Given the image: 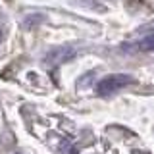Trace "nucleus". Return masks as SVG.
Listing matches in <instances>:
<instances>
[{
	"label": "nucleus",
	"mask_w": 154,
	"mask_h": 154,
	"mask_svg": "<svg viewBox=\"0 0 154 154\" xmlns=\"http://www.w3.org/2000/svg\"><path fill=\"white\" fill-rule=\"evenodd\" d=\"M135 79L133 75L129 73H112V75H106L96 83V94L98 96H112L114 93H118L119 89L123 87L133 85Z\"/></svg>",
	"instance_id": "1"
},
{
	"label": "nucleus",
	"mask_w": 154,
	"mask_h": 154,
	"mask_svg": "<svg viewBox=\"0 0 154 154\" xmlns=\"http://www.w3.org/2000/svg\"><path fill=\"white\" fill-rule=\"evenodd\" d=\"M73 56H75V50L71 46H58V48H54V50H50L46 54L45 64H48V66H60V64L69 62Z\"/></svg>",
	"instance_id": "2"
},
{
	"label": "nucleus",
	"mask_w": 154,
	"mask_h": 154,
	"mask_svg": "<svg viewBox=\"0 0 154 154\" xmlns=\"http://www.w3.org/2000/svg\"><path fill=\"white\" fill-rule=\"evenodd\" d=\"M122 50H125V52H154V33L152 35H146L144 38H141L137 42L123 45Z\"/></svg>",
	"instance_id": "3"
},
{
	"label": "nucleus",
	"mask_w": 154,
	"mask_h": 154,
	"mask_svg": "<svg viewBox=\"0 0 154 154\" xmlns=\"http://www.w3.org/2000/svg\"><path fill=\"white\" fill-rule=\"evenodd\" d=\"M60 154H77L79 152V148L77 146H73L71 143H67V141H64L62 143V146H60V150H58Z\"/></svg>",
	"instance_id": "4"
},
{
	"label": "nucleus",
	"mask_w": 154,
	"mask_h": 154,
	"mask_svg": "<svg viewBox=\"0 0 154 154\" xmlns=\"http://www.w3.org/2000/svg\"><path fill=\"white\" fill-rule=\"evenodd\" d=\"M38 21H42V16H31V17L25 19V23H23V25H25L27 29H31V27H35L33 23H38Z\"/></svg>",
	"instance_id": "5"
},
{
	"label": "nucleus",
	"mask_w": 154,
	"mask_h": 154,
	"mask_svg": "<svg viewBox=\"0 0 154 154\" xmlns=\"http://www.w3.org/2000/svg\"><path fill=\"white\" fill-rule=\"evenodd\" d=\"M0 38H2V33H0Z\"/></svg>",
	"instance_id": "6"
}]
</instances>
